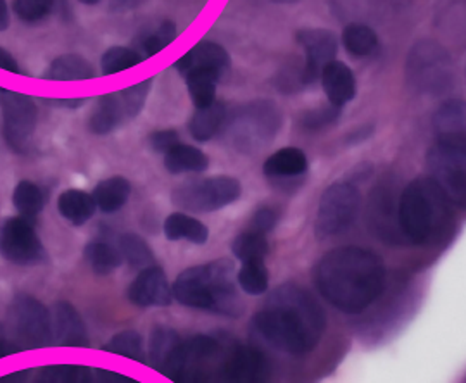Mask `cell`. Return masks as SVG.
I'll return each instance as SVG.
<instances>
[{"mask_svg": "<svg viewBox=\"0 0 466 383\" xmlns=\"http://www.w3.org/2000/svg\"><path fill=\"white\" fill-rule=\"evenodd\" d=\"M387 269L373 250L348 246L323 254L313 269L319 296L346 315H360L382 296Z\"/></svg>", "mask_w": 466, "mask_h": 383, "instance_id": "cell-1", "label": "cell"}, {"mask_svg": "<svg viewBox=\"0 0 466 383\" xmlns=\"http://www.w3.org/2000/svg\"><path fill=\"white\" fill-rule=\"evenodd\" d=\"M252 325L275 349L304 356L317 349L327 317L309 292L298 285H283L258 309Z\"/></svg>", "mask_w": 466, "mask_h": 383, "instance_id": "cell-2", "label": "cell"}, {"mask_svg": "<svg viewBox=\"0 0 466 383\" xmlns=\"http://www.w3.org/2000/svg\"><path fill=\"white\" fill-rule=\"evenodd\" d=\"M219 342L208 335L182 338L173 328L150 334V367L175 383H221Z\"/></svg>", "mask_w": 466, "mask_h": 383, "instance_id": "cell-3", "label": "cell"}, {"mask_svg": "<svg viewBox=\"0 0 466 383\" xmlns=\"http://www.w3.org/2000/svg\"><path fill=\"white\" fill-rule=\"evenodd\" d=\"M235 267L227 259L187 267L171 287L173 299L192 309L238 317L244 306L237 294Z\"/></svg>", "mask_w": 466, "mask_h": 383, "instance_id": "cell-4", "label": "cell"}, {"mask_svg": "<svg viewBox=\"0 0 466 383\" xmlns=\"http://www.w3.org/2000/svg\"><path fill=\"white\" fill-rule=\"evenodd\" d=\"M450 217V197L432 178H418L404 188L400 200V225L411 244L431 242Z\"/></svg>", "mask_w": 466, "mask_h": 383, "instance_id": "cell-5", "label": "cell"}, {"mask_svg": "<svg viewBox=\"0 0 466 383\" xmlns=\"http://www.w3.org/2000/svg\"><path fill=\"white\" fill-rule=\"evenodd\" d=\"M406 78L418 92L441 96L454 85V66L450 54L432 40H421L410 52Z\"/></svg>", "mask_w": 466, "mask_h": 383, "instance_id": "cell-6", "label": "cell"}, {"mask_svg": "<svg viewBox=\"0 0 466 383\" xmlns=\"http://www.w3.org/2000/svg\"><path fill=\"white\" fill-rule=\"evenodd\" d=\"M228 125L235 147L252 152L280 130L282 116L273 102L256 100L235 111Z\"/></svg>", "mask_w": 466, "mask_h": 383, "instance_id": "cell-7", "label": "cell"}, {"mask_svg": "<svg viewBox=\"0 0 466 383\" xmlns=\"http://www.w3.org/2000/svg\"><path fill=\"white\" fill-rule=\"evenodd\" d=\"M242 196V185L232 176H211L185 182L175 188L173 204L192 213H213Z\"/></svg>", "mask_w": 466, "mask_h": 383, "instance_id": "cell-8", "label": "cell"}, {"mask_svg": "<svg viewBox=\"0 0 466 383\" xmlns=\"http://www.w3.org/2000/svg\"><path fill=\"white\" fill-rule=\"evenodd\" d=\"M361 207V194L354 185L333 184L318 204L315 234L319 240L332 238L348 230Z\"/></svg>", "mask_w": 466, "mask_h": 383, "instance_id": "cell-9", "label": "cell"}, {"mask_svg": "<svg viewBox=\"0 0 466 383\" xmlns=\"http://www.w3.org/2000/svg\"><path fill=\"white\" fill-rule=\"evenodd\" d=\"M152 82L154 80H146L115 94L102 96L90 116V130L96 135L111 134L123 123L138 116L149 96Z\"/></svg>", "mask_w": 466, "mask_h": 383, "instance_id": "cell-10", "label": "cell"}, {"mask_svg": "<svg viewBox=\"0 0 466 383\" xmlns=\"http://www.w3.org/2000/svg\"><path fill=\"white\" fill-rule=\"evenodd\" d=\"M0 111L7 146L15 152H25L36 128V106L34 100L25 94L0 86Z\"/></svg>", "mask_w": 466, "mask_h": 383, "instance_id": "cell-11", "label": "cell"}, {"mask_svg": "<svg viewBox=\"0 0 466 383\" xmlns=\"http://www.w3.org/2000/svg\"><path fill=\"white\" fill-rule=\"evenodd\" d=\"M11 319L17 338L28 348H49L54 342L49 309L28 294H19L11 304Z\"/></svg>", "mask_w": 466, "mask_h": 383, "instance_id": "cell-12", "label": "cell"}, {"mask_svg": "<svg viewBox=\"0 0 466 383\" xmlns=\"http://www.w3.org/2000/svg\"><path fill=\"white\" fill-rule=\"evenodd\" d=\"M432 180L439 185L451 202H465V146L437 142L429 154Z\"/></svg>", "mask_w": 466, "mask_h": 383, "instance_id": "cell-13", "label": "cell"}, {"mask_svg": "<svg viewBox=\"0 0 466 383\" xmlns=\"http://www.w3.org/2000/svg\"><path fill=\"white\" fill-rule=\"evenodd\" d=\"M0 256L17 267H32L46 259V250L25 217H9L0 227Z\"/></svg>", "mask_w": 466, "mask_h": 383, "instance_id": "cell-14", "label": "cell"}, {"mask_svg": "<svg viewBox=\"0 0 466 383\" xmlns=\"http://www.w3.org/2000/svg\"><path fill=\"white\" fill-rule=\"evenodd\" d=\"M275 369L263 350L237 346L221 363V383H273Z\"/></svg>", "mask_w": 466, "mask_h": 383, "instance_id": "cell-15", "label": "cell"}, {"mask_svg": "<svg viewBox=\"0 0 466 383\" xmlns=\"http://www.w3.org/2000/svg\"><path fill=\"white\" fill-rule=\"evenodd\" d=\"M298 42L306 52V65L302 67V85L317 82L321 69L335 61L337 38L332 32L323 28H306L298 32Z\"/></svg>", "mask_w": 466, "mask_h": 383, "instance_id": "cell-16", "label": "cell"}, {"mask_svg": "<svg viewBox=\"0 0 466 383\" xmlns=\"http://www.w3.org/2000/svg\"><path fill=\"white\" fill-rule=\"evenodd\" d=\"M128 300L138 307H165L173 300L171 285L161 267H149L140 271L128 287Z\"/></svg>", "mask_w": 466, "mask_h": 383, "instance_id": "cell-17", "label": "cell"}, {"mask_svg": "<svg viewBox=\"0 0 466 383\" xmlns=\"http://www.w3.org/2000/svg\"><path fill=\"white\" fill-rule=\"evenodd\" d=\"M230 66L232 63H230L228 52L209 40H202L196 47L188 50L182 59L175 63V69L184 76L190 71L202 69V71L215 73L219 80L227 76Z\"/></svg>", "mask_w": 466, "mask_h": 383, "instance_id": "cell-18", "label": "cell"}, {"mask_svg": "<svg viewBox=\"0 0 466 383\" xmlns=\"http://www.w3.org/2000/svg\"><path fill=\"white\" fill-rule=\"evenodd\" d=\"M52 317V335L54 342L65 348H86L88 334L84 317L76 307L69 302H57L54 306Z\"/></svg>", "mask_w": 466, "mask_h": 383, "instance_id": "cell-19", "label": "cell"}, {"mask_svg": "<svg viewBox=\"0 0 466 383\" xmlns=\"http://www.w3.org/2000/svg\"><path fill=\"white\" fill-rule=\"evenodd\" d=\"M321 84L325 88V94L329 96V100L342 107L354 99L356 96V78L350 67L340 61H332L327 66L321 69Z\"/></svg>", "mask_w": 466, "mask_h": 383, "instance_id": "cell-20", "label": "cell"}, {"mask_svg": "<svg viewBox=\"0 0 466 383\" xmlns=\"http://www.w3.org/2000/svg\"><path fill=\"white\" fill-rule=\"evenodd\" d=\"M437 142L465 146V106L461 100L446 102L433 117Z\"/></svg>", "mask_w": 466, "mask_h": 383, "instance_id": "cell-21", "label": "cell"}, {"mask_svg": "<svg viewBox=\"0 0 466 383\" xmlns=\"http://www.w3.org/2000/svg\"><path fill=\"white\" fill-rule=\"evenodd\" d=\"M308 171L306 154L296 147H285L271 154L265 161L263 173L269 180H294Z\"/></svg>", "mask_w": 466, "mask_h": 383, "instance_id": "cell-22", "label": "cell"}, {"mask_svg": "<svg viewBox=\"0 0 466 383\" xmlns=\"http://www.w3.org/2000/svg\"><path fill=\"white\" fill-rule=\"evenodd\" d=\"M227 121V107L221 102H213L208 107L198 109L194 116L190 117L188 123V132L192 138L198 142H208L213 136H217L218 132L223 128Z\"/></svg>", "mask_w": 466, "mask_h": 383, "instance_id": "cell-23", "label": "cell"}, {"mask_svg": "<svg viewBox=\"0 0 466 383\" xmlns=\"http://www.w3.org/2000/svg\"><path fill=\"white\" fill-rule=\"evenodd\" d=\"M57 209L67 223H71L75 227H82L90 217H94L97 206L92 199V196H88L84 190L71 188L59 196Z\"/></svg>", "mask_w": 466, "mask_h": 383, "instance_id": "cell-24", "label": "cell"}, {"mask_svg": "<svg viewBox=\"0 0 466 383\" xmlns=\"http://www.w3.org/2000/svg\"><path fill=\"white\" fill-rule=\"evenodd\" d=\"M130 192H132V185L127 178L113 176L100 182L94 188L92 199L102 213H116L127 204Z\"/></svg>", "mask_w": 466, "mask_h": 383, "instance_id": "cell-25", "label": "cell"}, {"mask_svg": "<svg viewBox=\"0 0 466 383\" xmlns=\"http://www.w3.org/2000/svg\"><path fill=\"white\" fill-rule=\"evenodd\" d=\"M165 237L167 240H188L196 246H202L209 238V230L199 219L184 213H173L165 221Z\"/></svg>", "mask_w": 466, "mask_h": 383, "instance_id": "cell-26", "label": "cell"}, {"mask_svg": "<svg viewBox=\"0 0 466 383\" xmlns=\"http://www.w3.org/2000/svg\"><path fill=\"white\" fill-rule=\"evenodd\" d=\"M97 73L94 66L76 54H66L57 57L49 66V71L44 75L47 80L56 82H75V80H90L96 78Z\"/></svg>", "mask_w": 466, "mask_h": 383, "instance_id": "cell-27", "label": "cell"}, {"mask_svg": "<svg viewBox=\"0 0 466 383\" xmlns=\"http://www.w3.org/2000/svg\"><path fill=\"white\" fill-rule=\"evenodd\" d=\"M165 166L173 175L182 173H200L209 167V157L192 146L178 144L173 149L167 150L165 157Z\"/></svg>", "mask_w": 466, "mask_h": 383, "instance_id": "cell-28", "label": "cell"}, {"mask_svg": "<svg viewBox=\"0 0 466 383\" xmlns=\"http://www.w3.org/2000/svg\"><path fill=\"white\" fill-rule=\"evenodd\" d=\"M190 99L198 109L208 107L217 100V85L219 82L215 73L196 69L185 75Z\"/></svg>", "mask_w": 466, "mask_h": 383, "instance_id": "cell-29", "label": "cell"}, {"mask_svg": "<svg viewBox=\"0 0 466 383\" xmlns=\"http://www.w3.org/2000/svg\"><path fill=\"white\" fill-rule=\"evenodd\" d=\"M85 259L88 261V265L92 267V271L99 277H106L111 275L115 269L121 267L123 257L121 252L113 247L107 242H90L84 250Z\"/></svg>", "mask_w": 466, "mask_h": 383, "instance_id": "cell-30", "label": "cell"}, {"mask_svg": "<svg viewBox=\"0 0 466 383\" xmlns=\"http://www.w3.org/2000/svg\"><path fill=\"white\" fill-rule=\"evenodd\" d=\"M35 383H94V371L82 365H50L38 371Z\"/></svg>", "mask_w": 466, "mask_h": 383, "instance_id": "cell-31", "label": "cell"}, {"mask_svg": "<svg viewBox=\"0 0 466 383\" xmlns=\"http://www.w3.org/2000/svg\"><path fill=\"white\" fill-rule=\"evenodd\" d=\"M240 288L249 296H263L269 287V275L265 259L244 261L237 273Z\"/></svg>", "mask_w": 466, "mask_h": 383, "instance_id": "cell-32", "label": "cell"}, {"mask_svg": "<svg viewBox=\"0 0 466 383\" xmlns=\"http://www.w3.org/2000/svg\"><path fill=\"white\" fill-rule=\"evenodd\" d=\"M342 42H344L346 50H350L352 55L365 57V55H370L373 50L377 49L379 36L367 25L350 23L342 34Z\"/></svg>", "mask_w": 466, "mask_h": 383, "instance_id": "cell-33", "label": "cell"}, {"mask_svg": "<svg viewBox=\"0 0 466 383\" xmlns=\"http://www.w3.org/2000/svg\"><path fill=\"white\" fill-rule=\"evenodd\" d=\"M117 250L121 252V257L132 267L146 269V267H154V254L147 246V242L138 235H121Z\"/></svg>", "mask_w": 466, "mask_h": 383, "instance_id": "cell-34", "label": "cell"}, {"mask_svg": "<svg viewBox=\"0 0 466 383\" xmlns=\"http://www.w3.org/2000/svg\"><path fill=\"white\" fill-rule=\"evenodd\" d=\"M13 202H15V207L25 217V219H30V217H36L44 209L46 197H44V192L38 185L28 182V180H23L15 188Z\"/></svg>", "mask_w": 466, "mask_h": 383, "instance_id": "cell-35", "label": "cell"}, {"mask_svg": "<svg viewBox=\"0 0 466 383\" xmlns=\"http://www.w3.org/2000/svg\"><path fill=\"white\" fill-rule=\"evenodd\" d=\"M232 250L235 257L240 263L254 261V259H265L268 254L267 235L246 230L233 240Z\"/></svg>", "mask_w": 466, "mask_h": 383, "instance_id": "cell-36", "label": "cell"}, {"mask_svg": "<svg viewBox=\"0 0 466 383\" xmlns=\"http://www.w3.org/2000/svg\"><path fill=\"white\" fill-rule=\"evenodd\" d=\"M104 350L117 354L134 361H146V350H144V338L135 330H125L121 334L115 335L106 346Z\"/></svg>", "mask_w": 466, "mask_h": 383, "instance_id": "cell-37", "label": "cell"}, {"mask_svg": "<svg viewBox=\"0 0 466 383\" xmlns=\"http://www.w3.org/2000/svg\"><path fill=\"white\" fill-rule=\"evenodd\" d=\"M142 61H144L142 55L135 50L127 49V47H113L104 54L100 66H102L104 75H116L121 71L132 69L137 65H140Z\"/></svg>", "mask_w": 466, "mask_h": 383, "instance_id": "cell-38", "label": "cell"}, {"mask_svg": "<svg viewBox=\"0 0 466 383\" xmlns=\"http://www.w3.org/2000/svg\"><path fill=\"white\" fill-rule=\"evenodd\" d=\"M177 36V25L173 21H165L154 34L144 40V52L147 54V57H154L161 50L167 49V45H171Z\"/></svg>", "mask_w": 466, "mask_h": 383, "instance_id": "cell-39", "label": "cell"}, {"mask_svg": "<svg viewBox=\"0 0 466 383\" xmlns=\"http://www.w3.org/2000/svg\"><path fill=\"white\" fill-rule=\"evenodd\" d=\"M54 0H15V13L25 23H38L50 15Z\"/></svg>", "mask_w": 466, "mask_h": 383, "instance_id": "cell-40", "label": "cell"}, {"mask_svg": "<svg viewBox=\"0 0 466 383\" xmlns=\"http://www.w3.org/2000/svg\"><path fill=\"white\" fill-rule=\"evenodd\" d=\"M339 116H340V107L335 106L332 102H329L327 106H319L317 109L306 113L302 117V126L306 130L317 132V130H323V128L330 126Z\"/></svg>", "mask_w": 466, "mask_h": 383, "instance_id": "cell-41", "label": "cell"}, {"mask_svg": "<svg viewBox=\"0 0 466 383\" xmlns=\"http://www.w3.org/2000/svg\"><path fill=\"white\" fill-rule=\"evenodd\" d=\"M277 223H279V215L269 207H261L250 219L249 230L256 234L267 235L275 228Z\"/></svg>", "mask_w": 466, "mask_h": 383, "instance_id": "cell-42", "label": "cell"}, {"mask_svg": "<svg viewBox=\"0 0 466 383\" xmlns=\"http://www.w3.org/2000/svg\"><path fill=\"white\" fill-rule=\"evenodd\" d=\"M150 147L156 150V152H165L173 149L175 146L180 144V138L178 134L175 130H161V132H156V134L150 135Z\"/></svg>", "mask_w": 466, "mask_h": 383, "instance_id": "cell-43", "label": "cell"}, {"mask_svg": "<svg viewBox=\"0 0 466 383\" xmlns=\"http://www.w3.org/2000/svg\"><path fill=\"white\" fill-rule=\"evenodd\" d=\"M94 383H142L135 380L132 377L121 375L111 369H97L94 375Z\"/></svg>", "mask_w": 466, "mask_h": 383, "instance_id": "cell-44", "label": "cell"}, {"mask_svg": "<svg viewBox=\"0 0 466 383\" xmlns=\"http://www.w3.org/2000/svg\"><path fill=\"white\" fill-rule=\"evenodd\" d=\"M0 69L9 71V73H19L16 59L11 55V52L0 47Z\"/></svg>", "mask_w": 466, "mask_h": 383, "instance_id": "cell-45", "label": "cell"}, {"mask_svg": "<svg viewBox=\"0 0 466 383\" xmlns=\"http://www.w3.org/2000/svg\"><path fill=\"white\" fill-rule=\"evenodd\" d=\"M28 378H30V371L28 369H21V371L9 373L5 377H0V383H26Z\"/></svg>", "mask_w": 466, "mask_h": 383, "instance_id": "cell-46", "label": "cell"}, {"mask_svg": "<svg viewBox=\"0 0 466 383\" xmlns=\"http://www.w3.org/2000/svg\"><path fill=\"white\" fill-rule=\"evenodd\" d=\"M146 0H113L111 2V7L115 9V11H130V9H135V7H138L140 4H144Z\"/></svg>", "mask_w": 466, "mask_h": 383, "instance_id": "cell-47", "label": "cell"}, {"mask_svg": "<svg viewBox=\"0 0 466 383\" xmlns=\"http://www.w3.org/2000/svg\"><path fill=\"white\" fill-rule=\"evenodd\" d=\"M9 26V11H7V4L5 0H0V32L7 30Z\"/></svg>", "mask_w": 466, "mask_h": 383, "instance_id": "cell-48", "label": "cell"}, {"mask_svg": "<svg viewBox=\"0 0 466 383\" xmlns=\"http://www.w3.org/2000/svg\"><path fill=\"white\" fill-rule=\"evenodd\" d=\"M13 352H17V348H15L9 342H5V340H0V358H5L9 354H13Z\"/></svg>", "mask_w": 466, "mask_h": 383, "instance_id": "cell-49", "label": "cell"}, {"mask_svg": "<svg viewBox=\"0 0 466 383\" xmlns=\"http://www.w3.org/2000/svg\"><path fill=\"white\" fill-rule=\"evenodd\" d=\"M82 4H86V5H96V4H99L100 0H80Z\"/></svg>", "mask_w": 466, "mask_h": 383, "instance_id": "cell-50", "label": "cell"}, {"mask_svg": "<svg viewBox=\"0 0 466 383\" xmlns=\"http://www.w3.org/2000/svg\"><path fill=\"white\" fill-rule=\"evenodd\" d=\"M273 2H277V4H296L299 0H273Z\"/></svg>", "mask_w": 466, "mask_h": 383, "instance_id": "cell-51", "label": "cell"}]
</instances>
